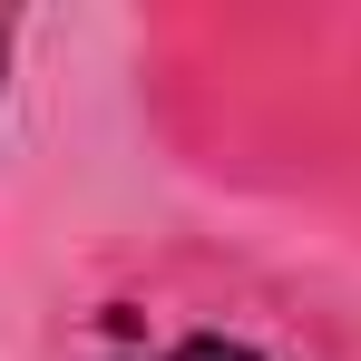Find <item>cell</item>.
<instances>
[{
	"label": "cell",
	"mask_w": 361,
	"mask_h": 361,
	"mask_svg": "<svg viewBox=\"0 0 361 361\" xmlns=\"http://www.w3.org/2000/svg\"><path fill=\"white\" fill-rule=\"evenodd\" d=\"M166 361H264V352H254V342H235V332H185Z\"/></svg>",
	"instance_id": "6da1fadb"
}]
</instances>
